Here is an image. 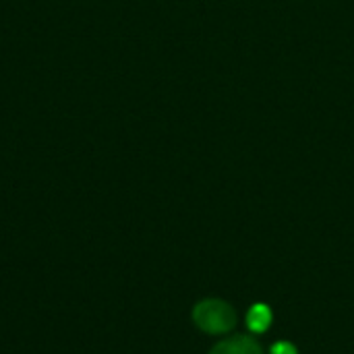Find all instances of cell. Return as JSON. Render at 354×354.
Here are the masks:
<instances>
[{
	"mask_svg": "<svg viewBox=\"0 0 354 354\" xmlns=\"http://www.w3.org/2000/svg\"><path fill=\"white\" fill-rule=\"evenodd\" d=\"M212 354H261V348L249 338H232L218 344Z\"/></svg>",
	"mask_w": 354,
	"mask_h": 354,
	"instance_id": "2",
	"label": "cell"
},
{
	"mask_svg": "<svg viewBox=\"0 0 354 354\" xmlns=\"http://www.w3.org/2000/svg\"><path fill=\"white\" fill-rule=\"evenodd\" d=\"M247 322H249V328H251L253 332H263V330L272 324V313H270V309H268L266 305H255V307L251 309Z\"/></svg>",
	"mask_w": 354,
	"mask_h": 354,
	"instance_id": "3",
	"label": "cell"
},
{
	"mask_svg": "<svg viewBox=\"0 0 354 354\" xmlns=\"http://www.w3.org/2000/svg\"><path fill=\"white\" fill-rule=\"evenodd\" d=\"M195 322L209 334H224L234 328V311L222 301H203L195 309Z\"/></svg>",
	"mask_w": 354,
	"mask_h": 354,
	"instance_id": "1",
	"label": "cell"
},
{
	"mask_svg": "<svg viewBox=\"0 0 354 354\" xmlns=\"http://www.w3.org/2000/svg\"><path fill=\"white\" fill-rule=\"evenodd\" d=\"M272 354H297V351H295L290 344H286V342H280V344H276V346L272 348Z\"/></svg>",
	"mask_w": 354,
	"mask_h": 354,
	"instance_id": "4",
	"label": "cell"
}]
</instances>
